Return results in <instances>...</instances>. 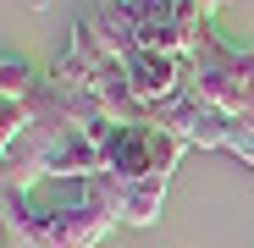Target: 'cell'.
<instances>
[{
  "label": "cell",
  "instance_id": "obj_1",
  "mask_svg": "<svg viewBox=\"0 0 254 248\" xmlns=\"http://www.w3.org/2000/svg\"><path fill=\"white\" fill-rule=\"evenodd\" d=\"M193 94L227 116H254V45L204 28L193 45Z\"/></svg>",
  "mask_w": 254,
  "mask_h": 248
},
{
  "label": "cell",
  "instance_id": "obj_2",
  "mask_svg": "<svg viewBox=\"0 0 254 248\" xmlns=\"http://www.w3.org/2000/svg\"><path fill=\"white\" fill-rule=\"evenodd\" d=\"M183 160V144L172 133H160L155 121H133L111 138V154H105V171L116 177V188H133L144 177H172Z\"/></svg>",
  "mask_w": 254,
  "mask_h": 248
},
{
  "label": "cell",
  "instance_id": "obj_3",
  "mask_svg": "<svg viewBox=\"0 0 254 248\" xmlns=\"http://www.w3.org/2000/svg\"><path fill=\"white\" fill-rule=\"evenodd\" d=\"M127 83H133V99L149 110V121L177 105L183 94H193V55H160V50H138L127 61Z\"/></svg>",
  "mask_w": 254,
  "mask_h": 248
},
{
  "label": "cell",
  "instance_id": "obj_4",
  "mask_svg": "<svg viewBox=\"0 0 254 248\" xmlns=\"http://www.w3.org/2000/svg\"><path fill=\"white\" fill-rule=\"evenodd\" d=\"M155 127H160V133H172L183 149H188V144H193V149H227L232 116L216 110V105H204L199 94H183L177 105H166V110L155 116Z\"/></svg>",
  "mask_w": 254,
  "mask_h": 248
},
{
  "label": "cell",
  "instance_id": "obj_5",
  "mask_svg": "<svg viewBox=\"0 0 254 248\" xmlns=\"http://www.w3.org/2000/svg\"><path fill=\"white\" fill-rule=\"evenodd\" d=\"M39 77L28 61H17V55H0V110H28L33 105V94H39Z\"/></svg>",
  "mask_w": 254,
  "mask_h": 248
},
{
  "label": "cell",
  "instance_id": "obj_6",
  "mask_svg": "<svg viewBox=\"0 0 254 248\" xmlns=\"http://www.w3.org/2000/svg\"><path fill=\"white\" fill-rule=\"evenodd\" d=\"M0 171H6V165H0Z\"/></svg>",
  "mask_w": 254,
  "mask_h": 248
}]
</instances>
